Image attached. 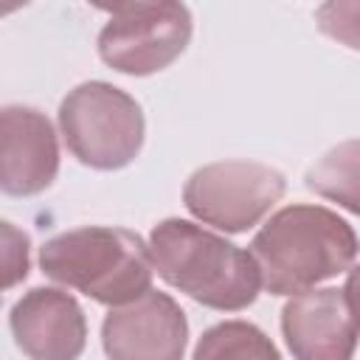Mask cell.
Returning a JSON list of instances; mask_svg holds the SVG:
<instances>
[{"mask_svg": "<svg viewBox=\"0 0 360 360\" xmlns=\"http://www.w3.org/2000/svg\"><path fill=\"white\" fill-rule=\"evenodd\" d=\"M284 191V174L267 163L217 160L191 172L183 186V205L205 225L225 233H242L259 225Z\"/></svg>", "mask_w": 360, "mask_h": 360, "instance_id": "5", "label": "cell"}, {"mask_svg": "<svg viewBox=\"0 0 360 360\" xmlns=\"http://www.w3.org/2000/svg\"><path fill=\"white\" fill-rule=\"evenodd\" d=\"M307 188L360 217V138L323 152L307 169Z\"/></svg>", "mask_w": 360, "mask_h": 360, "instance_id": "11", "label": "cell"}, {"mask_svg": "<svg viewBox=\"0 0 360 360\" xmlns=\"http://www.w3.org/2000/svg\"><path fill=\"white\" fill-rule=\"evenodd\" d=\"M48 278L84 292L104 307H124L152 290V250L127 228L84 225L51 236L39 248Z\"/></svg>", "mask_w": 360, "mask_h": 360, "instance_id": "3", "label": "cell"}, {"mask_svg": "<svg viewBox=\"0 0 360 360\" xmlns=\"http://www.w3.org/2000/svg\"><path fill=\"white\" fill-rule=\"evenodd\" d=\"M188 321L169 292L146 295L112 307L101 323V346L110 360H183Z\"/></svg>", "mask_w": 360, "mask_h": 360, "instance_id": "7", "label": "cell"}, {"mask_svg": "<svg viewBox=\"0 0 360 360\" xmlns=\"http://www.w3.org/2000/svg\"><path fill=\"white\" fill-rule=\"evenodd\" d=\"M149 250L158 276L208 309L239 312L259 298L262 276L253 256L197 222L180 217L158 222Z\"/></svg>", "mask_w": 360, "mask_h": 360, "instance_id": "2", "label": "cell"}, {"mask_svg": "<svg viewBox=\"0 0 360 360\" xmlns=\"http://www.w3.org/2000/svg\"><path fill=\"white\" fill-rule=\"evenodd\" d=\"M315 22L335 42L360 51V0H329L318 6Z\"/></svg>", "mask_w": 360, "mask_h": 360, "instance_id": "13", "label": "cell"}, {"mask_svg": "<svg viewBox=\"0 0 360 360\" xmlns=\"http://www.w3.org/2000/svg\"><path fill=\"white\" fill-rule=\"evenodd\" d=\"M360 242L354 228L323 205L295 202L276 211L250 239L262 287L270 295H301L352 270Z\"/></svg>", "mask_w": 360, "mask_h": 360, "instance_id": "1", "label": "cell"}, {"mask_svg": "<svg viewBox=\"0 0 360 360\" xmlns=\"http://www.w3.org/2000/svg\"><path fill=\"white\" fill-rule=\"evenodd\" d=\"M343 292H346L349 307H352V312H354V318H357V323H360V264H354V267L349 270Z\"/></svg>", "mask_w": 360, "mask_h": 360, "instance_id": "15", "label": "cell"}, {"mask_svg": "<svg viewBox=\"0 0 360 360\" xmlns=\"http://www.w3.org/2000/svg\"><path fill=\"white\" fill-rule=\"evenodd\" d=\"M59 129L70 155L98 172L129 166L143 146V110L110 82H82L59 104Z\"/></svg>", "mask_w": 360, "mask_h": 360, "instance_id": "4", "label": "cell"}, {"mask_svg": "<svg viewBox=\"0 0 360 360\" xmlns=\"http://www.w3.org/2000/svg\"><path fill=\"white\" fill-rule=\"evenodd\" d=\"M191 360H281V354L256 323L222 321L200 335Z\"/></svg>", "mask_w": 360, "mask_h": 360, "instance_id": "12", "label": "cell"}, {"mask_svg": "<svg viewBox=\"0 0 360 360\" xmlns=\"http://www.w3.org/2000/svg\"><path fill=\"white\" fill-rule=\"evenodd\" d=\"M98 34V56L118 73L149 76L169 68L191 39V11L183 3H118Z\"/></svg>", "mask_w": 360, "mask_h": 360, "instance_id": "6", "label": "cell"}, {"mask_svg": "<svg viewBox=\"0 0 360 360\" xmlns=\"http://www.w3.org/2000/svg\"><path fill=\"white\" fill-rule=\"evenodd\" d=\"M3 264H6V290L28 276V233L17 231L11 222H3Z\"/></svg>", "mask_w": 360, "mask_h": 360, "instance_id": "14", "label": "cell"}, {"mask_svg": "<svg viewBox=\"0 0 360 360\" xmlns=\"http://www.w3.org/2000/svg\"><path fill=\"white\" fill-rule=\"evenodd\" d=\"M59 174V141L45 112L22 104L0 110V188L11 197L42 194Z\"/></svg>", "mask_w": 360, "mask_h": 360, "instance_id": "10", "label": "cell"}, {"mask_svg": "<svg viewBox=\"0 0 360 360\" xmlns=\"http://www.w3.org/2000/svg\"><path fill=\"white\" fill-rule=\"evenodd\" d=\"M281 335L295 360H352L360 323L338 287L292 295L281 309Z\"/></svg>", "mask_w": 360, "mask_h": 360, "instance_id": "8", "label": "cell"}, {"mask_svg": "<svg viewBox=\"0 0 360 360\" xmlns=\"http://www.w3.org/2000/svg\"><path fill=\"white\" fill-rule=\"evenodd\" d=\"M8 326L28 360H79L87 346V318L68 290L34 287L14 301Z\"/></svg>", "mask_w": 360, "mask_h": 360, "instance_id": "9", "label": "cell"}]
</instances>
